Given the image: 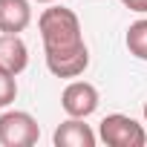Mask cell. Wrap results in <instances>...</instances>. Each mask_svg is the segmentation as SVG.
Returning <instances> with one entry per match:
<instances>
[{"label": "cell", "mask_w": 147, "mask_h": 147, "mask_svg": "<svg viewBox=\"0 0 147 147\" xmlns=\"http://www.w3.org/2000/svg\"><path fill=\"white\" fill-rule=\"evenodd\" d=\"M38 32L43 40L46 69L55 78H81L87 72L90 49L81 32V20L72 9L49 3V9H43L38 18Z\"/></svg>", "instance_id": "6da1fadb"}, {"label": "cell", "mask_w": 147, "mask_h": 147, "mask_svg": "<svg viewBox=\"0 0 147 147\" xmlns=\"http://www.w3.org/2000/svg\"><path fill=\"white\" fill-rule=\"evenodd\" d=\"M98 138L107 147H144L147 144V130L136 118L124 113H110L98 124Z\"/></svg>", "instance_id": "7a4b0ae2"}, {"label": "cell", "mask_w": 147, "mask_h": 147, "mask_svg": "<svg viewBox=\"0 0 147 147\" xmlns=\"http://www.w3.org/2000/svg\"><path fill=\"white\" fill-rule=\"evenodd\" d=\"M40 138V124L26 110L0 113V144L3 147H32Z\"/></svg>", "instance_id": "3957f363"}, {"label": "cell", "mask_w": 147, "mask_h": 147, "mask_svg": "<svg viewBox=\"0 0 147 147\" xmlns=\"http://www.w3.org/2000/svg\"><path fill=\"white\" fill-rule=\"evenodd\" d=\"M98 90L90 81H69L61 92V107L72 118H90L98 110Z\"/></svg>", "instance_id": "277c9868"}, {"label": "cell", "mask_w": 147, "mask_h": 147, "mask_svg": "<svg viewBox=\"0 0 147 147\" xmlns=\"http://www.w3.org/2000/svg\"><path fill=\"white\" fill-rule=\"evenodd\" d=\"M95 141H98V136L87 124V118H72L69 115L52 133V144L55 147H95Z\"/></svg>", "instance_id": "5b68a950"}, {"label": "cell", "mask_w": 147, "mask_h": 147, "mask_svg": "<svg viewBox=\"0 0 147 147\" xmlns=\"http://www.w3.org/2000/svg\"><path fill=\"white\" fill-rule=\"evenodd\" d=\"M32 23V0H0V32L20 35Z\"/></svg>", "instance_id": "8992f818"}, {"label": "cell", "mask_w": 147, "mask_h": 147, "mask_svg": "<svg viewBox=\"0 0 147 147\" xmlns=\"http://www.w3.org/2000/svg\"><path fill=\"white\" fill-rule=\"evenodd\" d=\"M0 66L15 72V75H20V72L29 66V49H26L20 35L0 32Z\"/></svg>", "instance_id": "52a82bcc"}, {"label": "cell", "mask_w": 147, "mask_h": 147, "mask_svg": "<svg viewBox=\"0 0 147 147\" xmlns=\"http://www.w3.org/2000/svg\"><path fill=\"white\" fill-rule=\"evenodd\" d=\"M124 43H127V49H130L133 58L147 61V18H141V20H136V23L127 26Z\"/></svg>", "instance_id": "ba28073f"}, {"label": "cell", "mask_w": 147, "mask_h": 147, "mask_svg": "<svg viewBox=\"0 0 147 147\" xmlns=\"http://www.w3.org/2000/svg\"><path fill=\"white\" fill-rule=\"evenodd\" d=\"M18 98V75L0 66V110H6Z\"/></svg>", "instance_id": "9c48e42d"}, {"label": "cell", "mask_w": 147, "mask_h": 147, "mask_svg": "<svg viewBox=\"0 0 147 147\" xmlns=\"http://www.w3.org/2000/svg\"><path fill=\"white\" fill-rule=\"evenodd\" d=\"M118 3H121L124 9L136 12V15H147V0H118Z\"/></svg>", "instance_id": "30bf717a"}, {"label": "cell", "mask_w": 147, "mask_h": 147, "mask_svg": "<svg viewBox=\"0 0 147 147\" xmlns=\"http://www.w3.org/2000/svg\"><path fill=\"white\" fill-rule=\"evenodd\" d=\"M32 3H46L49 6V3H58V0H32Z\"/></svg>", "instance_id": "8fae6325"}, {"label": "cell", "mask_w": 147, "mask_h": 147, "mask_svg": "<svg viewBox=\"0 0 147 147\" xmlns=\"http://www.w3.org/2000/svg\"><path fill=\"white\" fill-rule=\"evenodd\" d=\"M141 113H144V124H147V101H144V110Z\"/></svg>", "instance_id": "7c38bea8"}]
</instances>
